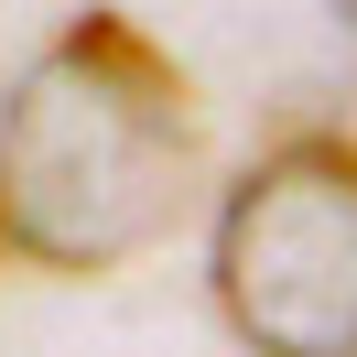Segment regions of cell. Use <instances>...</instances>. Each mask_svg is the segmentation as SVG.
<instances>
[{
    "label": "cell",
    "instance_id": "obj_3",
    "mask_svg": "<svg viewBox=\"0 0 357 357\" xmlns=\"http://www.w3.org/2000/svg\"><path fill=\"white\" fill-rule=\"evenodd\" d=\"M0 260H11V249H0Z\"/></svg>",
    "mask_w": 357,
    "mask_h": 357
},
{
    "label": "cell",
    "instance_id": "obj_1",
    "mask_svg": "<svg viewBox=\"0 0 357 357\" xmlns=\"http://www.w3.org/2000/svg\"><path fill=\"white\" fill-rule=\"evenodd\" d=\"M206 119L184 66L130 11H76L0 109V249L54 282L141 260L184 227Z\"/></svg>",
    "mask_w": 357,
    "mask_h": 357
},
{
    "label": "cell",
    "instance_id": "obj_2",
    "mask_svg": "<svg viewBox=\"0 0 357 357\" xmlns=\"http://www.w3.org/2000/svg\"><path fill=\"white\" fill-rule=\"evenodd\" d=\"M217 314L249 357H357V141L282 130L217 206Z\"/></svg>",
    "mask_w": 357,
    "mask_h": 357
}]
</instances>
